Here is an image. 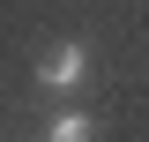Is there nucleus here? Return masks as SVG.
Listing matches in <instances>:
<instances>
[{
	"label": "nucleus",
	"mask_w": 149,
	"mask_h": 142,
	"mask_svg": "<svg viewBox=\"0 0 149 142\" xmlns=\"http://www.w3.org/2000/svg\"><path fill=\"white\" fill-rule=\"evenodd\" d=\"M45 142H97V127L82 120V112H60V120H52V135H45Z\"/></svg>",
	"instance_id": "2"
},
{
	"label": "nucleus",
	"mask_w": 149,
	"mask_h": 142,
	"mask_svg": "<svg viewBox=\"0 0 149 142\" xmlns=\"http://www.w3.org/2000/svg\"><path fill=\"white\" fill-rule=\"evenodd\" d=\"M82 75H90V53H82V45H52V53L37 60V82L52 90V97H67V90H82Z\"/></svg>",
	"instance_id": "1"
}]
</instances>
